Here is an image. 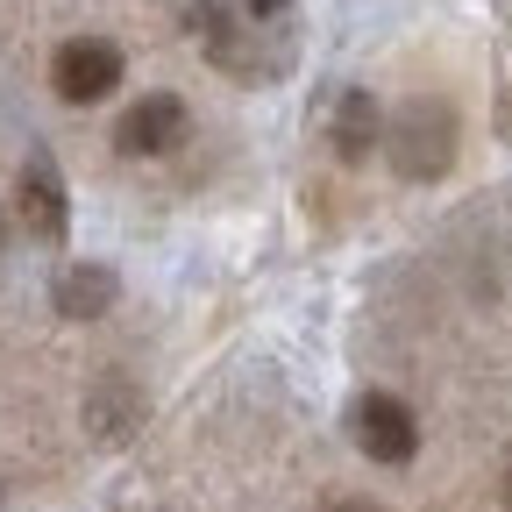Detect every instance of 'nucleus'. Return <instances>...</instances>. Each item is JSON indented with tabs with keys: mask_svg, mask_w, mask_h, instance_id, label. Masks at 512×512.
<instances>
[{
	"mask_svg": "<svg viewBox=\"0 0 512 512\" xmlns=\"http://www.w3.org/2000/svg\"><path fill=\"white\" fill-rule=\"evenodd\" d=\"M192 29H200V50H207V64H221L228 79H278L285 72V50H271L264 43V22H242L235 8H221V0H200L192 8Z\"/></svg>",
	"mask_w": 512,
	"mask_h": 512,
	"instance_id": "obj_2",
	"label": "nucleus"
},
{
	"mask_svg": "<svg viewBox=\"0 0 512 512\" xmlns=\"http://www.w3.org/2000/svg\"><path fill=\"white\" fill-rule=\"evenodd\" d=\"M50 86L57 100H72V107H93L121 86V50L107 36H72V43H57L50 57Z\"/></svg>",
	"mask_w": 512,
	"mask_h": 512,
	"instance_id": "obj_4",
	"label": "nucleus"
},
{
	"mask_svg": "<svg viewBox=\"0 0 512 512\" xmlns=\"http://www.w3.org/2000/svg\"><path fill=\"white\" fill-rule=\"evenodd\" d=\"M185 143V100L178 93H150L114 121V150L121 157H171Z\"/></svg>",
	"mask_w": 512,
	"mask_h": 512,
	"instance_id": "obj_5",
	"label": "nucleus"
},
{
	"mask_svg": "<svg viewBox=\"0 0 512 512\" xmlns=\"http://www.w3.org/2000/svg\"><path fill=\"white\" fill-rule=\"evenodd\" d=\"M285 15H292V0H249V22H264V29L285 22Z\"/></svg>",
	"mask_w": 512,
	"mask_h": 512,
	"instance_id": "obj_10",
	"label": "nucleus"
},
{
	"mask_svg": "<svg viewBox=\"0 0 512 512\" xmlns=\"http://www.w3.org/2000/svg\"><path fill=\"white\" fill-rule=\"evenodd\" d=\"M86 420H93L100 441H121V434H128V420H136V392H128V377H107V384H100L93 406H86Z\"/></svg>",
	"mask_w": 512,
	"mask_h": 512,
	"instance_id": "obj_9",
	"label": "nucleus"
},
{
	"mask_svg": "<svg viewBox=\"0 0 512 512\" xmlns=\"http://www.w3.org/2000/svg\"><path fill=\"white\" fill-rule=\"evenodd\" d=\"M384 157H392V171L413 178V185L441 178L448 164H456V107L434 100V93L406 100L392 121H384Z\"/></svg>",
	"mask_w": 512,
	"mask_h": 512,
	"instance_id": "obj_1",
	"label": "nucleus"
},
{
	"mask_svg": "<svg viewBox=\"0 0 512 512\" xmlns=\"http://www.w3.org/2000/svg\"><path fill=\"white\" fill-rule=\"evenodd\" d=\"M328 143H335V157H342V164H363L370 150H384V107H377L363 86H349V93L335 100Z\"/></svg>",
	"mask_w": 512,
	"mask_h": 512,
	"instance_id": "obj_7",
	"label": "nucleus"
},
{
	"mask_svg": "<svg viewBox=\"0 0 512 512\" xmlns=\"http://www.w3.org/2000/svg\"><path fill=\"white\" fill-rule=\"evenodd\" d=\"M15 214L36 242H64V228H72V200H64V178L50 157H29L22 164V185H15Z\"/></svg>",
	"mask_w": 512,
	"mask_h": 512,
	"instance_id": "obj_6",
	"label": "nucleus"
},
{
	"mask_svg": "<svg viewBox=\"0 0 512 512\" xmlns=\"http://www.w3.org/2000/svg\"><path fill=\"white\" fill-rule=\"evenodd\" d=\"M349 441L363 448L370 463H413V448H420V420H413V406L406 399H392V392H363L356 406H349Z\"/></svg>",
	"mask_w": 512,
	"mask_h": 512,
	"instance_id": "obj_3",
	"label": "nucleus"
},
{
	"mask_svg": "<svg viewBox=\"0 0 512 512\" xmlns=\"http://www.w3.org/2000/svg\"><path fill=\"white\" fill-rule=\"evenodd\" d=\"M498 128L512 136V93H498Z\"/></svg>",
	"mask_w": 512,
	"mask_h": 512,
	"instance_id": "obj_11",
	"label": "nucleus"
},
{
	"mask_svg": "<svg viewBox=\"0 0 512 512\" xmlns=\"http://www.w3.org/2000/svg\"><path fill=\"white\" fill-rule=\"evenodd\" d=\"M114 292H121V278L107 264H72V271H57V285H50V299H57L64 320H100L114 306Z\"/></svg>",
	"mask_w": 512,
	"mask_h": 512,
	"instance_id": "obj_8",
	"label": "nucleus"
}]
</instances>
